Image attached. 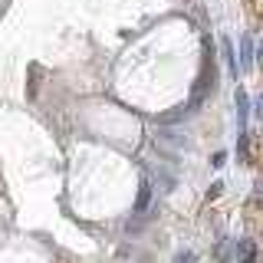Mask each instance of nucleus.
<instances>
[{"label": "nucleus", "instance_id": "1", "mask_svg": "<svg viewBox=\"0 0 263 263\" xmlns=\"http://www.w3.org/2000/svg\"><path fill=\"white\" fill-rule=\"evenodd\" d=\"M237 250H240V263H257V250H253V243H250V240H243L240 247H237Z\"/></svg>", "mask_w": 263, "mask_h": 263}, {"label": "nucleus", "instance_id": "2", "mask_svg": "<svg viewBox=\"0 0 263 263\" xmlns=\"http://www.w3.org/2000/svg\"><path fill=\"white\" fill-rule=\"evenodd\" d=\"M148 197H152V187H148V184H142V194H138L135 214H145V208H148Z\"/></svg>", "mask_w": 263, "mask_h": 263}, {"label": "nucleus", "instance_id": "3", "mask_svg": "<svg viewBox=\"0 0 263 263\" xmlns=\"http://www.w3.org/2000/svg\"><path fill=\"white\" fill-rule=\"evenodd\" d=\"M178 263H194V253H178Z\"/></svg>", "mask_w": 263, "mask_h": 263}]
</instances>
